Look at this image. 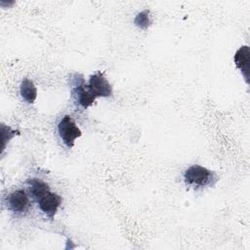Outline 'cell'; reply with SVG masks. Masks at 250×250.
<instances>
[{"mask_svg":"<svg viewBox=\"0 0 250 250\" xmlns=\"http://www.w3.org/2000/svg\"><path fill=\"white\" fill-rule=\"evenodd\" d=\"M7 206L14 213H26L30 207L29 198L23 189L15 190L7 196Z\"/></svg>","mask_w":250,"mask_h":250,"instance_id":"cell-5","label":"cell"},{"mask_svg":"<svg viewBox=\"0 0 250 250\" xmlns=\"http://www.w3.org/2000/svg\"><path fill=\"white\" fill-rule=\"evenodd\" d=\"M73 89L72 92L76 96L78 104L83 107L87 108L90 105H92L96 100V96L90 92V90L87 88L84 78L80 74H75V77H73Z\"/></svg>","mask_w":250,"mask_h":250,"instance_id":"cell-3","label":"cell"},{"mask_svg":"<svg viewBox=\"0 0 250 250\" xmlns=\"http://www.w3.org/2000/svg\"><path fill=\"white\" fill-rule=\"evenodd\" d=\"M38 206L40 210L50 219L53 220L54 216L56 215L58 208L62 204V197L52 191L46 192L44 195H42L40 198L37 199Z\"/></svg>","mask_w":250,"mask_h":250,"instance_id":"cell-6","label":"cell"},{"mask_svg":"<svg viewBox=\"0 0 250 250\" xmlns=\"http://www.w3.org/2000/svg\"><path fill=\"white\" fill-rule=\"evenodd\" d=\"M30 195L36 200L50 190L49 186L40 179H29L27 181Z\"/></svg>","mask_w":250,"mask_h":250,"instance_id":"cell-9","label":"cell"},{"mask_svg":"<svg viewBox=\"0 0 250 250\" xmlns=\"http://www.w3.org/2000/svg\"><path fill=\"white\" fill-rule=\"evenodd\" d=\"M234 62L240 69L245 78L246 83H249V62H250V50L248 46H241L234 55Z\"/></svg>","mask_w":250,"mask_h":250,"instance_id":"cell-7","label":"cell"},{"mask_svg":"<svg viewBox=\"0 0 250 250\" xmlns=\"http://www.w3.org/2000/svg\"><path fill=\"white\" fill-rule=\"evenodd\" d=\"M87 88L96 97H109L112 95V87L102 72H97L90 76Z\"/></svg>","mask_w":250,"mask_h":250,"instance_id":"cell-4","label":"cell"},{"mask_svg":"<svg viewBox=\"0 0 250 250\" xmlns=\"http://www.w3.org/2000/svg\"><path fill=\"white\" fill-rule=\"evenodd\" d=\"M20 93L21 98L28 104L34 103L37 98V89L32 80L28 78H23L21 83Z\"/></svg>","mask_w":250,"mask_h":250,"instance_id":"cell-8","label":"cell"},{"mask_svg":"<svg viewBox=\"0 0 250 250\" xmlns=\"http://www.w3.org/2000/svg\"><path fill=\"white\" fill-rule=\"evenodd\" d=\"M184 179L187 185L195 188L213 186L218 180L215 172L200 165H192L188 167L185 171Z\"/></svg>","mask_w":250,"mask_h":250,"instance_id":"cell-1","label":"cell"},{"mask_svg":"<svg viewBox=\"0 0 250 250\" xmlns=\"http://www.w3.org/2000/svg\"><path fill=\"white\" fill-rule=\"evenodd\" d=\"M58 131L63 144L68 148H71L73 146L74 141L82 134L80 129L75 124L74 120L69 115H64L61 119L58 125Z\"/></svg>","mask_w":250,"mask_h":250,"instance_id":"cell-2","label":"cell"},{"mask_svg":"<svg viewBox=\"0 0 250 250\" xmlns=\"http://www.w3.org/2000/svg\"><path fill=\"white\" fill-rule=\"evenodd\" d=\"M134 23L142 29H146L151 24V21L149 18V11L145 10L139 13L134 20Z\"/></svg>","mask_w":250,"mask_h":250,"instance_id":"cell-10","label":"cell"}]
</instances>
